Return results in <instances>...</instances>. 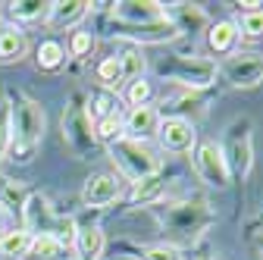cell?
I'll list each match as a JSON object with an SVG mask.
<instances>
[{
    "label": "cell",
    "instance_id": "cell-29",
    "mask_svg": "<svg viewBox=\"0 0 263 260\" xmlns=\"http://www.w3.org/2000/svg\"><path fill=\"white\" fill-rule=\"evenodd\" d=\"M235 28H238V35H245V38H263V10L241 13L238 22H235Z\"/></svg>",
    "mask_w": 263,
    "mask_h": 260
},
{
    "label": "cell",
    "instance_id": "cell-26",
    "mask_svg": "<svg viewBox=\"0 0 263 260\" xmlns=\"http://www.w3.org/2000/svg\"><path fill=\"white\" fill-rule=\"evenodd\" d=\"M125 101H128V107H151V101H154V85H151L147 79H135V82H128Z\"/></svg>",
    "mask_w": 263,
    "mask_h": 260
},
{
    "label": "cell",
    "instance_id": "cell-3",
    "mask_svg": "<svg viewBox=\"0 0 263 260\" xmlns=\"http://www.w3.org/2000/svg\"><path fill=\"white\" fill-rule=\"evenodd\" d=\"M22 229L28 235H53L63 245H72L76 242V226H72V219L53 216L47 198H41V194H28V201L22 207Z\"/></svg>",
    "mask_w": 263,
    "mask_h": 260
},
{
    "label": "cell",
    "instance_id": "cell-23",
    "mask_svg": "<svg viewBox=\"0 0 263 260\" xmlns=\"http://www.w3.org/2000/svg\"><path fill=\"white\" fill-rule=\"evenodd\" d=\"M47 10H50V4H41V0H16V4H10V16L16 22H35Z\"/></svg>",
    "mask_w": 263,
    "mask_h": 260
},
{
    "label": "cell",
    "instance_id": "cell-16",
    "mask_svg": "<svg viewBox=\"0 0 263 260\" xmlns=\"http://www.w3.org/2000/svg\"><path fill=\"white\" fill-rule=\"evenodd\" d=\"M72 245H76L79 260H101L107 238L101 232V226H82V229H76V242Z\"/></svg>",
    "mask_w": 263,
    "mask_h": 260
},
{
    "label": "cell",
    "instance_id": "cell-18",
    "mask_svg": "<svg viewBox=\"0 0 263 260\" xmlns=\"http://www.w3.org/2000/svg\"><path fill=\"white\" fill-rule=\"evenodd\" d=\"M25 201H28L25 188H22L19 182L7 179V176H0V207H4L7 213H13V216H22Z\"/></svg>",
    "mask_w": 263,
    "mask_h": 260
},
{
    "label": "cell",
    "instance_id": "cell-34",
    "mask_svg": "<svg viewBox=\"0 0 263 260\" xmlns=\"http://www.w3.org/2000/svg\"><path fill=\"white\" fill-rule=\"evenodd\" d=\"M191 260H213L210 254H197V257H191Z\"/></svg>",
    "mask_w": 263,
    "mask_h": 260
},
{
    "label": "cell",
    "instance_id": "cell-30",
    "mask_svg": "<svg viewBox=\"0 0 263 260\" xmlns=\"http://www.w3.org/2000/svg\"><path fill=\"white\" fill-rule=\"evenodd\" d=\"M91 50H94V35H91V31H72V38H69V57L85 60V57H91Z\"/></svg>",
    "mask_w": 263,
    "mask_h": 260
},
{
    "label": "cell",
    "instance_id": "cell-17",
    "mask_svg": "<svg viewBox=\"0 0 263 260\" xmlns=\"http://www.w3.org/2000/svg\"><path fill=\"white\" fill-rule=\"evenodd\" d=\"M166 19L176 25V31H179V35H182V31L194 35L197 28H204V25H207V16H204V10H197V7H191V4H173V7L166 10Z\"/></svg>",
    "mask_w": 263,
    "mask_h": 260
},
{
    "label": "cell",
    "instance_id": "cell-20",
    "mask_svg": "<svg viewBox=\"0 0 263 260\" xmlns=\"http://www.w3.org/2000/svg\"><path fill=\"white\" fill-rule=\"evenodd\" d=\"M66 254V245L53 235H31V245H28V254L31 260H60Z\"/></svg>",
    "mask_w": 263,
    "mask_h": 260
},
{
    "label": "cell",
    "instance_id": "cell-32",
    "mask_svg": "<svg viewBox=\"0 0 263 260\" xmlns=\"http://www.w3.org/2000/svg\"><path fill=\"white\" fill-rule=\"evenodd\" d=\"M119 60H122V76H125V82H135V79H141L144 57H141L138 50H125V53H119Z\"/></svg>",
    "mask_w": 263,
    "mask_h": 260
},
{
    "label": "cell",
    "instance_id": "cell-36",
    "mask_svg": "<svg viewBox=\"0 0 263 260\" xmlns=\"http://www.w3.org/2000/svg\"><path fill=\"white\" fill-rule=\"evenodd\" d=\"M0 238H4V222H0Z\"/></svg>",
    "mask_w": 263,
    "mask_h": 260
},
{
    "label": "cell",
    "instance_id": "cell-12",
    "mask_svg": "<svg viewBox=\"0 0 263 260\" xmlns=\"http://www.w3.org/2000/svg\"><path fill=\"white\" fill-rule=\"evenodd\" d=\"M82 198L88 207H107L119 198V182L116 176L110 173H94L85 179V191H82Z\"/></svg>",
    "mask_w": 263,
    "mask_h": 260
},
{
    "label": "cell",
    "instance_id": "cell-7",
    "mask_svg": "<svg viewBox=\"0 0 263 260\" xmlns=\"http://www.w3.org/2000/svg\"><path fill=\"white\" fill-rule=\"evenodd\" d=\"M194 170L201 176V182H207L210 188H229L232 176H229V166H226V157L219 151L216 141H201L194 147Z\"/></svg>",
    "mask_w": 263,
    "mask_h": 260
},
{
    "label": "cell",
    "instance_id": "cell-33",
    "mask_svg": "<svg viewBox=\"0 0 263 260\" xmlns=\"http://www.w3.org/2000/svg\"><path fill=\"white\" fill-rule=\"evenodd\" d=\"M10 147V104H0V157Z\"/></svg>",
    "mask_w": 263,
    "mask_h": 260
},
{
    "label": "cell",
    "instance_id": "cell-11",
    "mask_svg": "<svg viewBox=\"0 0 263 260\" xmlns=\"http://www.w3.org/2000/svg\"><path fill=\"white\" fill-rule=\"evenodd\" d=\"M160 128V113L154 107H128V113L122 116V138L128 141H147L157 135Z\"/></svg>",
    "mask_w": 263,
    "mask_h": 260
},
{
    "label": "cell",
    "instance_id": "cell-5",
    "mask_svg": "<svg viewBox=\"0 0 263 260\" xmlns=\"http://www.w3.org/2000/svg\"><path fill=\"white\" fill-rule=\"evenodd\" d=\"M110 160L116 163V170L125 179H132L135 185L160 173V157L147 144H141V141H128V138L113 141L110 144Z\"/></svg>",
    "mask_w": 263,
    "mask_h": 260
},
{
    "label": "cell",
    "instance_id": "cell-28",
    "mask_svg": "<svg viewBox=\"0 0 263 260\" xmlns=\"http://www.w3.org/2000/svg\"><path fill=\"white\" fill-rule=\"evenodd\" d=\"M113 113H119V110H116V94H110V91H101L97 97L88 101V116H94V122L104 116H113Z\"/></svg>",
    "mask_w": 263,
    "mask_h": 260
},
{
    "label": "cell",
    "instance_id": "cell-19",
    "mask_svg": "<svg viewBox=\"0 0 263 260\" xmlns=\"http://www.w3.org/2000/svg\"><path fill=\"white\" fill-rule=\"evenodd\" d=\"M94 76H97V82L104 85V91H119V85L125 82V76H122V60H119V53L116 57H104L101 63H97V69H94Z\"/></svg>",
    "mask_w": 263,
    "mask_h": 260
},
{
    "label": "cell",
    "instance_id": "cell-10",
    "mask_svg": "<svg viewBox=\"0 0 263 260\" xmlns=\"http://www.w3.org/2000/svg\"><path fill=\"white\" fill-rule=\"evenodd\" d=\"M222 76L232 88H257L263 82V57L260 53H232L222 66Z\"/></svg>",
    "mask_w": 263,
    "mask_h": 260
},
{
    "label": "cell",
    "instance_id": "cell-6",
    "mask_svg": "<svg viewBox=\"0 0 263 260\" xmlns=\"http://www.w3.org/2000/svg\"><path fill=\"white\" fill-rule=\"evenodd\" d=\"M63 138L72 147L76 157H82V160L91 157L97 138H94V125H91V116H88V107H85L82 94H72L69 107H66V113H63Z\"/></svg>",
    "mask_w": 263,
    "mask_h": 260
},
{
    "label": "cell",
    "instance_id": "cell-8",
    "mask_svg": "<svg viewBox=\"0 0 263 260\" xmlns=\"http://www.w3.org/2000/svg\"><path fill=\"white\" fill-rule=\"evenodd\" d=\"M113 19L125 28H141L166 19V7L157 0H119L113 7Z\"/></svg>",
    "mask_w": 263,
    "mask_h": 260
},
{
    "label": "cell",
    "instance_id": "cell-9",
    "mask_svg": "<svg viewBox=\"0 0 263 260\" xmlns=\"http://www.w3.org/2000/svg\"><path fill=\"white\" fill-rule=\"evenodd\" d=\"M157 138H160L163 151H170V154H188L191 147H197L194 122L185 119V116H166V119H160Z\"/></svg>",
    "mask_w": 263,
    "mask_h": 260
},
{
    "label": "cell",
    "instance_id": "cell-25",
    "mask_svg": "<svg viewBox=\"0 0 263 260\" xmlns=\"http://www.w3.org/2000/svg\"><path fill=\"white\" fill-rule=\"evenodd\" d=\"M163 194V176L157 173V176H151V179H144V182H138L135 185V191H132V201L135 204H151V201H157Z\"/></svg>",
    "mask_w": 263,
    "mask_h": 260
},
{
    "label": "cell",
    "instance_id": "cell-14",
    "mask_svg": "<svg viewBox=\"0 0 263 260\" xmlns=\"http://www.w3.org/2000/svg\"><path fill=\"white\" fill-rule=\"evenodd\" d=\"M238 28H235V22H229V19H222V22H216V25H210L207 28V47L216 53V57H229V53H235V47H238Z\"/></svg>",
    "mask_w": 263,
    "mask_h": 260
},
{
    "label": "cell",
    "instance_id": "cell-21",
    "mask_svg": "<svg viewBox=\"0 0 263 260\" xmlns=\"http://www.w3.org/2000/svg\"><path fill=\"white\" fill-rule=\"evenodd\" d=\"M28 245H31V235L25 229L4 232V238H0V257L4 260H22L28 254Z\"/></svg>",
    "mask_w": 263,
    "mask_h": 260
},
{
    "label": "cell",
    "instance_id": "cell-22",
    "mask_svg": "<svg viewBox=\"0 0 263 260\" xmlns=\"http://www.w3.org/2000/svg\"><path fill=\"white\" fill-rule=\"evenodd\" d=\"M63 63H66V47H63L60 41L47 38V41L38 44V69H44V72H57Z\"/></svg>",
    "mask_w": 263,
    "mask_h": 260
},
{
    "label": "cell",
    "instance_id": "cell-15",
    "mask_svg": "<svg viewBox=\"0 0 263 260\" xmlns=\"http://www.w3.org/2000/svg\"><path fill=\"white\" fill-rule=\"evenodd\" d=\"M28 53V38L19 25L0 28V63H19Z\"/></svg>",
    "mask_w": 263,
    "mask_h": 260
},
{
    "label": "cell",
    "instance_id": "cell-2",
    "mask_svg": "<svg viewBox=\"0 0 263 260\" xmlns=\"http://www.w3.org/2000/svg\"><path fill=\"white\" fill-rule=\"evenodd\" d=\"M154 72L166 82H176L182 88L191 91H201L210 88L216 82V63L207 57H185V53H170V57H160L154 60Z\"/></svg>",
    "mask_w": 263,
    "mask_h": 260
},
{
    "label": "cell",
    "instance_id": "cell-4",
    "mask_svg": "<svg viewBox=\"0 0 263 260\" xmlns=\"http://www.w3.org/2000/svg\"><path fill=\"white\" fill-rule=\"evenodd\" d=\"M222 157H226V166H229V176H238L245 179L254 166V122L248 116H238L229 122L226 128V138L219 144Z\"/></svg>",
    "mask_w": 263,
    "mask_h": 260
},
{
    "label": "cell",
    "instance_id": "cell-1",
    "mask_svg": "<svg viewBox=\"0 0 263 260\" xmlns=\"http://www.w3.org/2000/svg\"><path fill=\"white\" fill-rule=\"evenodd\" d=\"M44 138V110L31 97H16L10 107V147L7 157L13 163H31Z\"/></svg>",
    "mask_w": 263,
    "mask_h": 260
},
{
    "label": "cell",
    "instance_id": "cell-13",
    "mask_svg": "<svg viewBox=\"0 0 263 260\" xmlns=\"http://www.w3.org/2000/svg\"><path fill=\"white\" fill-rule=\"evenodd\" d=\"M88 0H57V4H50V28H72L79 25L85 16H88Z\"/></svg>",
    "mask_w": 263,
    "mask_h": 260
},
{
    "label": "cell",
    "instance_id": "cell-24",
    "mask_svg": "<svg viewBox=\"0 0 263 260\" xmlns=\"http://www.w3.org/2000/svg\"><path fill=\"white\" fill-rule=\"evenodd\" d=\"M94 138H97V141H104V144L119 141V138H122V116L113 113V116L97 119V122H94Z\"/></svg>",
    "mask_w": 263,
    "mask_h": 260
},
{
    "label": "cell",
    "instance_id": "cell-31",
    "mask_svg": "<svg viewBox=\"0 0 263 260\" xmlns=\"http://www.w3.org/2000/svg\"><path fill=\"white\" fill-rule=\"evenodd\" d=\"M138 260H182V254H179V248H173V245H147V248H141L138 251Z\"/></svg>",
    "mask_w": 263,
    "mask_h": 260
},
{
    "label": "cell",
    "instance_id": "cell-35",
    "mask_svg": "<svg viewBox=\"0 0 263 260\" xmlns=\"http://www.w3.org/2000/svg\"><path fill=\"white\" fill-rule=\"evenodd\" d=\"M257 248H260V254H263V232L257 235Z\"/></svg>",
    "mask_w": 263,
    "mask_h": 260
},
{
    "label": "cell",
    "instance_id": "cell-27",
    "mask_svg": "<svg viewBox=\"0 0 263 260\" xmlns=\"http://www.w3.org/2000/svg\"><path fill=\"white\" fill-rule=\"evenodd\" d=\"M194 216H197V207H176L170 213V226L182 235H194L197 232V219Z\"/></svg>",
    "mask_w": 263,
    "mask_h": 260
}]
</instances>
